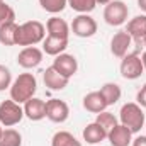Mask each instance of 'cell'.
Wrapping results in <instances>:
<instances>
[{
	"label": "cell",
	"mask_w": 146,
	"mask_h": 146,
	"mask_svg": "<svg viewBox=\"0 0 146 146\" xmlns=\"http://www.w3.org/2000/svg\"><path fill=\"white\" fill-rule=\"evenodd\" d=\"M37 90V80L33 73H21L10 85V99L17 104H26L34 97Z\"/></svg>",
	"instance_id": "1"
},
{
	"label": "cell",
	"mask_w": 146,
	"mask_h": 146,
	"mask_svg": "<svg viewBox=\"0 0 146 146\" xmlns=\"http://www.w3.org/2000/svg\"><path fill=\"white\" fill-rule=\"evenodd\" d=\"M46 37V26L39 21H27L19 26L15 33V46H36Z\"/></svg>",
	"instance_id": "2"
},
{
	"label": "cell",
	"mask_w": 146,
	"mask_h": 146,
	"mask_svg": "<svg viewBox=\"0 0 146 146\" xmlns=\"http://www.w3.org/2000/svg\"><path fill=\"white\" fill-rule=\"evenodd\" d=\"M119 124L126 126L133 134L139 133L141 127L145 126V112H143V107L138 106L136 102H127L121 107V112H119Z\"/></svg>",
	"instance_id": "3"
},
{
	"label": "cell",
	"mask_w": 146,
	"mask_h": 146,
	"mask_svg": "<svg viewBox=\"0 0 146 146\" xmlns=\"http://www.w3.org/2000/svg\"><path fill=\"white\" fill-rule=\"evenodd\" d=\"M127 15H129V9L122 0H112L104 9V21L112 27H119L126 24Z\"/></svg>",
	"instance_id": "4"
},
{
	"label": "cell",
	"mask_w": 146,
	"mask_h": 146,
	"mask_svg": "<svg viewBox=\"0 0 146 146\" xmlns=\"http://www.w3.org/2000/svg\"><path fill=\"white\" fill-rule=\"evenodd\" d=\"M24 117V107L12 99L0 102V124L5 127H12L19 124Z\"/></svg>",
	"instance_id": "5"
},
{
	"label": "cell",
	"mask_w": 146,
	"mask_h": 146,
	"mask_svg": "<svg viewBox=\"0 0 146 146\" xmlns=\"http://www.w3.org/2000/svg\"><path fill=\"white\" fill-rule=\"evenodd\" d=\"M119 72H121V76L126 78V80H136V78H139L143 75V72H145L141 56L138 53H127L122 58V61H121Z\"/></svg>",
	"instance_id": "6"
},
{
	"label": "cell",
	"mask_w": 146,
	"mask_h": 146,
	"mask_svg": "<svg viewBox=\"0 0 146 146\" xmlns=\"http://www.w3.org/2000/svg\"><path fill=\"white\" fill-rule=\"evenodd\" d=\"M72 33L78 37H92L97 33V22L88 14H78L72 22Z\"/></svg>",
	"instance_id": "7"
},
{
	"label": "cell",
	"mask_w": 146,
	"mask_h": 146,
	"mask_svg": "<svg viewBox=\"0 0 146 146\" xmlns=\"http://www.w3.org/2000/svg\"><path fill=\"white\" fill-rule=\"evenodd\" d=\"M42 49H39L36 46H27V48H22L21 53L17 54V65L24 70H33L41 65L42 61Z\"/></svg>",
	"instance_id": "8"
},
{
	"label": "cell",
	"mask_w": 146,
	"mask_h": 146,
	"mask_svg": "<svg viewBox=\"0 0 146 146\" xmlns=\"http://www.w3.org/2000/svg\"><path fill=\"white\" fill-rule=\"evenodd\" d=\"M46 117L54 122V124H61L70 117V107L65 100L60 99H51L46 102Z\"/></svg>",
	"instance_id": "9"
},
{
	"label": "cell",
	"mask_w": 146,
	"mask_h": 146,
	"mask_svg": "<svg viewBox=\"0 0 146 146\" xmlns=\"http://www.w3.org/2000/svg\"><path fill=\"white\" fill-rule=\"evenodd\" d=\"M56 72H60L63 76L66 78H72L73 75L78 70V61L73 54H68V53H61L58 56H54V61L51 65Z\"/></svg>",
	"instance_id": "10"
},
{
	"label": "cell",
	"mask_w": 146,
	"mask_h": 146,
	"mask_svg": "<svg viewBox=\"0 0 146 146\" xmlns=\"http://www.w3.org/2000/svg\"><path fill=\"white\" fill-rule=\"evenodd\" d=\"M131 42H133V37L129 36L124 31H117L112 39H110V53L115 56V58H124L127 53H129V48H131Z\"/></svg>",
	"instance_id": "11"
},
{
	"label": "cell",
	"mask_w": 146,
	"mask_h": 146,
	"mask_svg": "<svg viewBox=\"0 0 146 146\" xmlns=\"http://www.w3.org/2000/svg\"><path fill=\"white\" fill-rule=\"evenodd\" d=\"M42 82H44V85L49 90H63L65 87H68L70 78L63 76L60 72H56L53 66H49V68H46L44 73H42Z\"/></svg>",
	"instance_id": "12"
},
{
	"label": "cell",
	"mask_w": 146,
	"mask_h": 146,
	"mask_svg": "<svg viewBox=\"0 0 146 146\" xmlns=\"http://www.w3.org/2000/svg\"><path fill=\"white\" fill-rule=\"evenodd\" d=\"M83 109L92 112V114H100L107 109V102L104 99V95L100 94V90H95V92H90L83 97Z\"/></svg>",
	"instance_id": "13"
},
{
	"label": "cell",
	"mask_w": 146,
	"mask_h": 146,
	"mask_svg": "<svg viewBox=\"0 0 146 146\" xmlns=\"http://www.w3.org/2000/svg\"><path fill=\"white\" fill-rule=\"evenodd\" d=\"M46 31H48V36L68 39L72 27L68 26V22H66L65 19H61V17H58V15H53V17L48 19V22H46Z\"/></svg>",
	"instance_id": "14"
},
{
	"label": "cell",
	"mask_w": 146,
	"mask_h": 146,
	"mask_svg": "<svg viewBox=\"0 0 146 146\" xmlns=\"http://www.w3.org/2000/svg\"><path fill=\"white\" fill-rule=\"evenodd\" d=\"M24 115L29 121H41L46 117V102L42 99L33 97L24 104Z\"/></svg>",
	"instance_id": "15"
},
{
	"label": "cell",
	"mask_w": 146,
	"mask_h": 146,
	"mask_svg": "<svg viewBox=\"0 0 146 146\" xmlns=\"http://www.w3.org/2000/svg\"><path fill=\"white\" fill-rule=\"evenodd\" d=\"M107 139L112 146H129L133 143V133L126 126L117 124L115 127H112L109 131Z\"/></svg>",
	"instance_id": "16"
},
{
	"label": "cell",
	"mask_w": 146,
	"mask_h": 146,
	"mask_svg": "<svg viewBox=\"0 0 146 146\" xmlns=\"http://www.w3.org/2000/svg\"><path fill=\"white\" fill-rule=\"evenodd\" d=\"M82 134H83V141H87L88 145H94V146L100 145L102 141L107 139V131L100 124H97L95 121L90 122V124H87Z\"/></svg>",
	"instance_id": "17"
},
{
	"label": "cell",
	"mask_w": 146,
	"mask_h": 146,
	"mask_svg": "<svg viewBox=\"0 0 146 146\" xmlns=\"http://www.w3.org/2000/svg\"><path fill=\"white\" fill-rule=\"evenodd\" d=\"M126 33L133 37V41L136 44H139V41L146 36V14L143 15H136L134 19H131L127 22Z\"/></svg>",
	"instance_id": "18"
},
{
	"label": "cell",
	"mask_w": 146,
	"mask_h": 146,
	"mask_svg": "<svg viewBox=\"0 0 146 146\" xmlns=\"http://www.w3.org/2000/svg\"><path fill=\"white\" fill-rule=\"evenodd\" d=\"M66 48H68V39H63V37L46 36L42 41V53H46L49 56H58V54L65 53Z\"/></svg>",
	"instance_id": "19"
},
{
	"label": "cell",
	"mask_w": 146,
	"mask_h": 146,
	"mask_svg": "<svg viewBox=\"0 0 146 146\" xmlns=\"http://www.w3.org/2000/svg\"><path fill=\"white\" fill-rule=\"evenodd\" d=\"M100 94L104 95L107 106H114V104H117V102L121 100L122 90H121V87H119L117 83H114V82H107V83H104V85L100 87Z\"/></svg>",
	"instance_id": "20"
},
{
	"label": "cell",
	"mask_w": 146,
	"mask_h": 146,
	"mask_svg": "<svg viewBox=\"0 0 146 146\" xmlns=\"http://www.w3.org/2000/svg\"><path fill=\"white\" fill-rule=\"evenodd\" d=\"M17 29H19V24H15V21L0 24V44L15 46V33H17Z\"/></svg>",
	"instance_id": "21"
},
{
	"label": "cell",
	"mask_w": 146,
	"mask_h": 146,
	"mask_svg": "<svg viewBox=\"0 0 146 146\" xmlns=\"http://www.w3.org/2000/svg\"><path fill=\"white\" fill-rule=\"evenodd\" d=\"M51 146H82V143L68 131H58L51 138Z\"/></svg>",
	"instance_id": "22"
},
{
	"label": "cell",
	"mask_w": 146,
	"mask_h": 146,
	"mask_svg": "<svg viewBox=\"0 0 146 146\" xmlns=\"http://www.w3.org/2000/svg\"><path fill=\"white\" fill-rule=\"evenodd\" d=\"M0 146H22V134L17 129H3L0 136Z\"/></svg>",
	"instance_id": "23"
},
{
	"label": "cell",
	"mask_w": 146,
	"mask_h": 146,
	"mask_svg": "<svg viewBox=\"0 0 146 146\" xmlns=\"http://www.w3.org/2000/svg\"><path fill=\"white\" fill-rule=\"evenodd\" d=\"M95 122L97 124H100L106 131H107V134H109V131L112 127H115L117 124H119V121H117V117L112 114V112H107V110H104V112H100V114H97V117H95Z\"/></svg>",
	"instance_id": "24"
},
{
	"label": "cell",
	"mask_w": 146,
	"mask_h": 146,
	"mask_svg": "<svg viewBox=\"0 0 146 146\" xmlns=\"http://www.w3.org/2000/svg\"><path fill=\"white\" fill-rule=\"evenodd\" d=\"M39 5L49 14H60L68 5V0H39Z\"/></svg>",
	"instance_id": "25"
},
{
	"label": "cell",
	"mask_w": 146,
	"mask_h": 146,
	"mask_svg": "<svg viewBox=\"0 0 146 146\" xmlns=\"http://www.w3.org/2000/svg\"><path fill=\"white\" fill-rule=\"evenodd\" d=\"M68 5L78 14H90L95 9V0H68Z\"/></svg>",
	"instance_id": "26"
},
{
	"label": "cell",
	"mask_w": 146,
	"mask_h": 146,
	"mask_svg": "<svg viewBox=\"0 0 146 146\" xmlns=\"http://www.w3.org/2000/svg\"><path fill=\"white\" fill-rule=\"evenodd\" d=\"M15 21V12L14 9L5 3V2H0V24H5V22H14Z\"/></svg>",
	"instance_id": "27"
},
{
	"label": "cell",
	"mask_w": 146,
	"mask_h": 146,
	"mask_svg": "<svg viewBox=\"0 0 146 146\" xmlns=\"http://www.w3.org/2000/svg\"><path fill=\"white\" fill-rule=\"evenodd\" d=\"M12 85V73L5 65H0V92L10 88Z\"/></svg>",
	"instance_id": "28"
},
{
	"label": "cell",
	"mask_w": 146,
	"mask_h": 146,
	"mask_svg": "<svg viewBox=\"0 0 146 146\" xmlns=\"http://www.w3.org/2000/svg\"><path fill=\"white\" fill-rule=\"evenodd\" d=\"M136 104L146 109V83L139 88V92H138V95H136Z\"/></svg>",
	"instance_id": "29"
},
{
	"label": "cell",
	"mask_w": 146,
	"mask_h": 146,
	"mask_svg": "<svg viewBox=\"0 0 146 146\" xmlns=\"http://www.w3.org/2000/svg\"><path fill=\"white\" fill-rule=\"evenodd\" d=\"M131 146H146V136H138L136 139H133Z\"/></svg>",
	"instance_id": "30"
},
{
	"label": "cell",
	"mask_w": 146,
	"mask_h": 146,
	"mask_svg": "<svg viewBox=\"0 0 146 146\" xmlns=\"http://www.w3.org/2000/svg\"><path fill=\"white\" fill-rule=\"evenodd\" d=\"M138 7H139L143 12H146V0H138Z\"/></svg>",
	"instance_id": "31"
},
{
	"label": "cell",
	"mask_w": 146,
	"mask_h": 146,
	"mask_svg": "<svg viewBox=\"0 0 146 146\" xmlns=\"http://www.w3.org/2000/svg\"><path fill=\"white\" fill-rule=\"evenodd\" d=\"M110 2H112V0H95L97 5H99V3H100V5H107V3H110Z\"/></svg>",
	"instance_id": "32"
},
{
	"label": "cell",
	"mask_w": 146,
	"mask_h": 146,
	"mask_svg": "<svg viewBox=\"0 0 146 146\" xmlns=\"http://www.w3.org/2000/svg\"><path fill=\"white\" fill-rule=\"evenodd\" d=\"M141 61H143V66H145V70H146V49L143 51V54H141Z\"/></svg>",
	"instance_id": "33"
},
{
	"label": "cell",
	"mask_w": 146,
	"mask_h": 146,
	"mask_svg": "<svg viewBox=\"0 0 146 146\" xmlns=\"http://www.w3.org/2000/svg\"><path fill=\"white\" fill-rule=\"evenodd\" d=\"M138 46H139V48H146V36L139 41V44H138Z\"/></svg>",
	"instance_id": "34"
},
{
	"label": "cell",
	"mask_w": 146,
	"mask_h": 146,
	"mask_svg": "<svg viewBox=\"0 0 146 146\" xmlns=\"http://www.w3.org/2000/svg\"><path fill=\"white\" fill-rule=\"evenodd\" d=\"M2 131H3V129H2V124H0V136H2Z\"/></svg>",
	"instance_id": "35"
},
{
	"label": "cell",
	"mask_w": 146,
	"mask_h": 146,
	"mask_svg": "<svg viewBox=\"0 0 146 146\" xmlns=\"http://www.w3.org/2000/svg\"><path fill=\"white\" fill-rule=\"evenodd\" d=\"M0 2H3V0H0Z\"/></svg>",
	"instance_id": "36"
},
{
	"label": "cell",
	"mask_w": 146,
	"mask_h": 146,
	"mask_svg": "<svg viewBox=\"0 0 146 146\" xmlns=\"http://www.w3.org/2000/svg\"><path fill=\"white\" fill-rule=\"evenodd\" d=\"M95 146H99V145H95Z\"/></svg>",
	"instance_id": "37"
}]
</instances>
